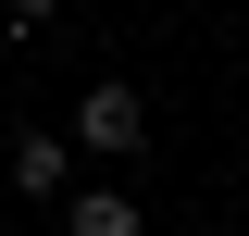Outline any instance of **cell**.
<instances>
[{
	"instance_id": "1",
	"label": "cell",
	"mask_w": 249,
	"mask_h": 236,
	"mask_svg": "<svg viewBox=\"0 0 249 236\" xmlns=\"http://www.w3.org/2000/svg\"><path fill=\"white\" fill-rule=\"evenodd\" d=\"M75 149H100V162L150 149V112H137V87H88V100H75Z\"/></svg>"
},
{
	"instance_id": "2",
	"label": "cell",
	"mask_w": 249,
	"mask_h": 236,
	"mask_svg": "<svg viewBox=\"0 0 249 236\" xmlns=\"http://www.w3.org/2000/svg\"><path fill=\"white\" fill-rule=\"evenodd\" d=\"M13 186L50 199V186H62V137H37V124H25V137H13Z\"/></svg>"
},
{
	"instance_id": "3",
	"label": "cell",
	"mask_w": 249,
	"mask_h": 236,
	"mask_svg": "<svg viewBox=\"0 0 249 236\" xmlns=\"http://www.w3.org/2000/svg\"><path fill=\"white\" fill-rule=\"evenodd\" d=\"M62 236H137V199H75V224Z\"/></svg>"
},
{
	"instance_id": "4",
	"label": "cell",
	"mask_w": 249,
	"mask_h": 236,
	"mask_svg": "<svg viewBox=\"0 0 249 236\" xmlns=\"http://www.w3.org/2000/svg\"><path fill=\"white\" fill-rule=\"evenodd\" d=\"M13 13H25V25H50V13H62V0H13Z\"/></svg>"
}]
</instances>
